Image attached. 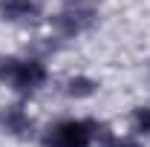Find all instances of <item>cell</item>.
Instances as JSON below:
<instances>
[{
    "instance_id": "cell-3",
    "label": "cell",
    "mask_w": 150,
    "mask_h": 147,
    "mask_svg": "<svg viewBox=\"0 0 150 147\" xmlns=\"http://www.w3.org/2000/svg\"><path fill=\"white\" fill-rule=\"evenodd\" d=\"M43 147H93V118H64L43 130Z\"/></svg>"
},
{
    "instance_id": "cell-2",
    "label": "cell",
    "mask_w": 150,
    "mask_h": 147,
    "mask_svg": "<svg viewBox=\"0 0 150 147\" xmlns=\"http://www.w3.org/2000/svg\"><path fill=\"white\" fill-rule=\"evenodd\" d=\"M95 23H98V9L90 0H67L49 18V26L58 37H78L90 32Z\"/></svg>"
},
{
    "instance_id": "cell-6",
    "label": "cell",
    "mask_w": 150,
    "mask_h": 147,
    "mask_svg": "<svg viewBox=\"0 0 150 147\" xmlns=\"http://www.w3.org/2000/svg\"><path fill=\"white\" fill-rule=\"evenodd\" d=\"M98 92V81L90 75H69L64 81V95L72 98V101H87Z\"/></svg>"
},
{
    "instance_id": "cell-8",
    "label": "cell",
    "mask_w": 150,
    "mask_h": 147,
    "mask_svg": "<svg viewBox=\"0 0 150 147\" xmlns=\"http://www.w3.org/2000/svg\"><path fill=\"white\" fill-rule=\"evenodd\" d=\"M104 147H142V144H139L133 136H112Z\"/></svg>"
},
{
    "instance_id": "cell-5",
    "label": "cell",
    "mask_w": 150,
    "mask_h": 147,
    "mask_svg": "<svg viewBox=\"0 0 150 147\" xmlns=\"http://www.w3.org/2000/svg\"><path fill=\"white\" fill-rule=\"evenodd\" d=\"M0 20L15 26H38L43 23L40 0H0Z\"/></svg>"
},
{
    "instance_id": "cell-1",
    "label": "cell",
    "mask_w": 150,
    "mask_h": 147,
    "mask_svg": "<svg viewBox=\"0 0 150 147\" xmlns=\"http://www.w3.org/2000/svg\"><path fill=\"white\" fill-rule=\"evenodd\" d=\"M49 81V69L46 61L40 58H18V55H0V84L9 87L12 92H18L23 98L35 95L43 84Z\"/></svg>"
},
{
    "instance_id": "cell-4",
    "label": "cell",
    "mask_w": 150,
    "mask_h": 147,
    "mask_svg": "<svg viewBox=\"0 0 150 147\" xmlns=\"http://www.w3.org/2000/svg\"><path fill=\"white\" fill-rule=\"evenodd\" d=\"M0 130L18 141H29L38 136V127H35V118L29 115V110L23 104H6L0 107Z\"/></svg>"
},
{
    "instance_id": "cell-7",
    "label": "cell",
    "mask_w": 150,
    "mask_h": 147,
    "mask_svg": "<svg viewBox=\"0 0 150 147\" xmlns=\"http://www.w3.org/2000/svg\"><path fill=\"white\" fill-rule=\"evenodd\" d=\"M130 127L136 136H144V139H150V107L147 104H139L136 110H133L130 115Z\"/></svg>"
}]
</instances>
